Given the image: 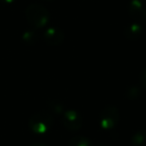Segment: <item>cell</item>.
Here are the masks:
<instances>
[{"instance_id":"cell-3","label":"cell","mask_w":146,"mask_h":146,"mask_svg":"<svg viewBox=\"0 0 146 146\" xmlns=\"http://www.w3.org/2000/svg\"><path fill=\"white\" fill-rule=\"evenodd\" d=\"M118 121V112L116 108L107 107L102 111L100 115V126L103 129H111Z\"/></svg>"},{"instance_id":"cell-6","label":"cell","mask_w":146,"mask_h":146,"mask_svg":"<svg viewBox=\"0 0 146 146\" xmlns=\"http://www.w3.org/2000/svg\"><path fill=\"white\" fill-rule=\"evenodd\" d=\"M63 33L57 28H49L45 31L44 39L48 44L57 45L63 41Z\"/></svg>"},{"instance_id":"cell-8","label":"cell","mask_w":146,"mask_h":146,"mask_svg":"<svg viewBox=\"0 0 146 146\" xmlns=\"http://www.w3.org/2000/svg\"><path fill=\"white\" fill-rule=\"evenodd\" d=\"M68 146H92V143L89 139L83 136H77L69 141Z\"/></svg>"},{"instance_id":"cell-10","label":"cell","mask_w":146,"mask_h":146,"mask_svg":"<svg viewBox=\"0 0 146 146\" xmlns=\"http://www.w3.org/2000/svg\"><path fill=\"white\" fill-rule=\"evenodd\" d=\"M140 82H141L142 86L146 89V68L140 74Z\"/></svg>"},{"instance_id":"cell-11","label":"cell","mask_w":146,"mask_h":146,"mask_svg":"<svg viewBox=\"0 0 146 146\" xmlns=\"http://www.w3.org/2000/svg\"><path fill=\"white\" fill-rule=\"evenodd\" d=\"M30 146H47L45 145V144H41V143H35V144H32V145Z\"/></svg>"},{"instance_id":"cell-4","label":"cell","mask_w":146,"mask_h":146,"mask_svg":"<svg viewBox=\"0 0 146 146\" xmlns=\"http://www.w3.org/2000/svg\"><path fill=\"white\" fill-rule=\"evenodd\" d=\"M63 123L66 128L70 130H78L82 125L81 116L78 112L74 110L67 111L63 117Z\"/></svg>"},{"instance_id":"cell-1","label":"cell","mask_w":146,"mask_h":146,"mask_svg":"<svg viewBox=\"0 0 146 146\" xmlns=\"http://www.w3.org/2000/svg\"><path fill=\"white\" fill-rule=\"evenodd\" d=\"M26 16L29 23L37 28L45 26L49 20V13L46 8L37 4L30 5L27 8Z\"/></svg>"},{"instance_id":"cell-7","label":"cell","mask_w":146,"mask_h":146,"mask_svg":"<svg viewBox=\"0 0 146 146\" xmlns=\"http://www.w3.org/2000/svg\"><path fill=\"white\" fill-rule=\"evenodd\" d=\"M132 146H146V131H139L131 140Z\"/></svg>"},{"instance_id":"cell-2","label":"cell","mask_w":146,"mask_h":146,"mask_svg":"<svg viewBox=\"0 0 146 146\" xmlns=\"http://www.w3.org/2000/svg\"><path fill=\"white\" fill-rule=\"evenodd\" d=\"M51 125H52V119L50 116L44 113L35 114L29 120V127L33 132L38 134H42L48 131Z\"/></svg>"},{"instance_id":"cell-5","label":"cell","mask_w":146,"mask_h":146,"mask_svg":"<svg viewBox=\"0 0 146 146\" xmlns=\"http://www.w3.org/2000/svg\"><path fill=\"white\" fill-rule=\"evenodd\" d=\"M130 14L138 20L146 19V0H132L130 3Z\"/></svg>"},{"instance_id":"cell-9","label":"cell","mask_w":146,"mask_h":146,"mask_svg":"<svg viewBox=\"0 0 146 146\" xmlns=\"http://www.w3.org/2000/svg\"><path fill=\"white\" fill-rule=\"evenodd\" d=\"M141 33V29H140V26L138 24H132L130 25L129 29L126 30V36L128 38H135V37H138Z\"/></svg>"}]
</instances>
